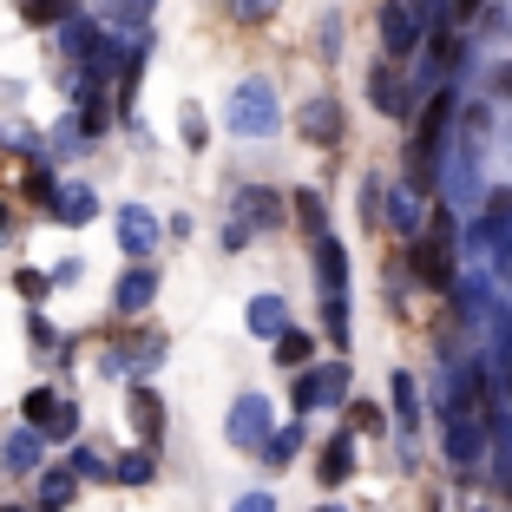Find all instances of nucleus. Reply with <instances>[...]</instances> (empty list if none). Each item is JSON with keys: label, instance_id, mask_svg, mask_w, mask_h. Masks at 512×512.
<instances>
[{"label": "nucleus", "instance_id": "nucleus-1", "mask_svg": "<svg viewBox=\"0 0 512 512\" xmlns=\"http://www.w3.org/2000/svg\"><path fill=\"white\" fill-rule=\"evenodd\" d=\"M276 125H283V106H276L270 79H243L237 99H230V132L237 138H270Z\"/></svg>", "mask_w": 512, "mask_h": 512}, {"label": "nucleus", "instance_id": "nucleus-2", "mask_svg": "<svg viewBox=\"0 0 512 512\" xmlns=\"http://www.w3.org/2000/svg\"><path fill=\"white\" fill-rule=\"evenodd\" d=\"M407 263H414V276H421L427 289H453V283H460V276H453V224H447V217L407 243Z\"/></svg>", "mask_w": 512, "mask_h": 512}, {"label": "nucleus", "instance_id": "nucleus-3", "mask_svg": "<svg viewBox=\"0 0 512 512\" xmlns=\"http://www.w3.org/2000/svg\"><path fill=\"white\" fill-rule=\"evenodd\" d=\"M270 224H283V197L263 191V184L237 191V217L224 224V250H243V243H250V230H270Z\"/></svg>", "mask_w": 512, "mask_h": 512}, {"label": "nucleus", "instance_id": "nucleus-4", "mask_svg": "<svg viewBox=\"0 0 512 512\" xmlns=\"http://www.w3.org/2000/svg\"><path fill=\"white\" fill-rule=\"evenodd\" d=\"M296 407L316 414V407H348V362H316L296 375Z\"/></svg>", "mask_w": 512, "mask_h": 512}, {"label": "nucleus", "instance_id": "nucleus-5", "mask_svg": "<svg viewBox=\"0 0 512 512\" xmlns=\"http://www.w3.org/2000/svg\"><path fill=\"white\" fill-rule=\"evenodd\" d=\"M440 447H447V467H460V480H467L473 467H486V421L480 414H447Z\"/></svg>", "mask_w": 512, "mask_h": 512}, {"label": "nucleus", "instance_id": "nucleus-6", "mask_svg": "<svg viewBox=\"0 0 512 512\" xmlns=\"http://www.w3.org/2000/svg\"><path fill=\"white\" fill-rule=\"evenodd\" d=\"M427 40V20L407 7V0H388L381 7V46H388V60H414Z\"/></svg>", "mask_w": 512, "mask_h": 512}, {"label": "nucleus", "instance_id": "nucleus-7", "mask_svg": "<svg viewBox=\"0 0 512 512\" xmlns=\"http://www.w3.org/2000/svg\"><path fill=\"white\" fill-rule=\"evenodd\" d=\"M270 434H276L270 427V401H263V394H237V407H230V421H224V440L243 447V453H256Z\"/></svg>", "mask_w": 512, "mask_h": 512}, {"label": "nucleus", "instance_id": "nucleus-8", "mask_svg": "<svg viewBox=\"0 0 512 512\" xmlns=\"http://www.w3.org/2000/svg\"><path fill=\"white\" fill-rule=\"evenodd\" d=\"M368 99H375V112H388V119H414V86H407L401 73H394V60H381V66H368Z\"/></svg>", "mask_w": 512, "mask_h": 512}, {"label": "nucleus", "instance_id": "nucleus-9", "mask_svg": "<svg viewBox=\"0 0 512 512\" xmlns=\"http://www.w3.org/2000/svg\"><path fill=\"white\" fill-rule=\"evenodd\" d=\"M440 178H447L453 211H480V165H473V145H460L453 158H440Z\"/></svg>", "mask_w": 512, "mask_h": 512}, {"label": "nucleus", "instance_id": "nucleus-10", "mask_svg": "<svg viewBox=\"0 0 512 512\" xmlns=\"http://www.w3.org/2000/svg\"><path fill=\"white\" fill-rule=\"evenodd\" d=\"M296 125H302V138L309 145H342V99H329V92H316V99H302V112H296Z\"/></svg>", "mask_w": 512, "mask_h": 512}, {"label": "nucleus", "instance_id": "nucleus-11", "mask_svg": "<svg viewBox=\"0 0 512 512\" xmlns=\"http://www.w3.org/2000/svg\"><path fill=\"white\" fill-rule=\"evenodd\" d=\"M381 224L394 230V237H421V224H427V197H421V184H401V191H388V204H381Z\"/></svg>", "mask_w": 512, "mask_h": 512}, {"label": "nucleus", "instance_id": "nucleus-12", "mask_svg": "<svg viewBox=\"0 0 512 512\" xmlns=\"http://www.w3.org/2000/svg\"><path fill=\"white\" fill-rule=\"evenodd\" d=\"M151 302H158V270H151V263H132V270L119 276V289H112V309H119V316H145Z\"/></svg>", "mask_w": 512, "mask_h": 512}, {"label": "nucleus", "instance_id": "nucleus-13", "mask_svg": "<svg viewBox=\"0 0 512 512\" xmlns=\"http://www.w3.org/2000/svg\"><path fill=\"white\" fill-rule=\"evenodd\" d=\"M158 237H165V224H158L145 204H125V211H119V243H125V256H138V263H145V256L158 250Z\"/></svg>", "mask_w": 512, "mask_h": 512}, {"label": "nucleus", "instance_id": "nucleus-14", "mask_svg": "<svg viewBox=\"0 0 512 512\" xmlns=\"http://www.w3.org/2000/svg\"><path fill=\"white\" fill-rule=\"evenodd\" d=\"M46 217H53V224H66V230L92 224V217H99V191H86V184H60V191H53V204H46Z\"/></svg>", "mask_w": 512, "mask_h": 512}, {"label": "nucleus", "instance_id": "nucleus-15", "mask_svg": "<svg viewBox=\"0 0 512 512\" xmlns=\"http://www.w3.org/2000/svg\"><path fill=\"white\" fill-rule=\"evenodd\" d=\"M316 283H322V296H342L348 289V250H342V237H329V230L316 237Z\"/></svg>", "mask_w": 512, "mask_h": 512}, {"label": "nucleus", "instance_id": "nucleus-16", "mask_svg": "<svg viewBox=\"0 0 512 512\" xmlns=\"http://www.w3.org/2000/svg\"><path fill=\"white\" fill-rule=\"evenodd\" d=\"M125 414H132V434L145 440V447H158V434H165V401H158V394H151L145 381L132 388V401H125Z\"/></svg>", "mask_w": 512, "mask_h": 512}, {"label": "nucleus", "instance_id": "nucleus-17", "mask_svg": "<svg viewBox=\"0 0 512 512\" xmlns=\"http://www.w3.org/2000/svg\"><path fill=\"white\" fill-rule=\"evenodd\" d=\"M243 329H250L256 342H276V335L289 329V302H283V296H250V309H243Z\"/></svg>", "mask_w": 512, "mask_h": 512}, {"label": "nucleus", "instance_id": "nucleus-18", "mask_svg": "<svg viewBox=\"0 0 512 512\" xmlns=\"http://www.w3.org/2000/svg\"><path fill=\"white\" fill-rule=\"evenodd\" d=\"M40 460H46V440L33 427H14V434L0 440V467L7 473H40Z\"/></svg>", "mask_w": 512, "mask_h": 512}, {"label": "nucleus", "instance_id": "nucleus-19", "mask_svg": "<svg viewBox=\"0 0 512 512\" xmlns=\"http://www.w3.org/2000/svg\"><path fill=\"white\" fill-rule=\"evenodd\" d=\"M348 473H355V434H335L329 447H322V460H316V480L322 486H342Z\"/></svg>", "mask_w": 512, "mask_h": 512}, {"label": "nucleus", "instance_id": "nucleus-20", "mask_svg": "<svg viewBox=\"0 0 512 512\" xmlns=\"http://www.w3.org/2000/svg\"><path fill=\"white\" fill-rule=\"evenodd\" d=\"M99 33H106V20H86V14L60 20V53H66V60H86L92 46H99Z\"/></svg>", "mask_w": 512, "mask_h": 512}, {"label": "nucleus", "instance_id": "nucleus-21", "mask_svg": "<svg viewBox=\"0 0 512 512\" xmlns=\"http://www.w3.org/2000/svg\"><path fill=\"white\" fill-rule=\"evenodd\" d=\"M73 493H79V473L73 467H46L40 473V512H66V506H73Z\"/></svg>", "mask_w": 512, "mask_h": 512}, {"label": "nucleus", "instance_id": "nucleus-22", "mask_svg": "<svg viewBox=\"0 0 512 512\" xmlns=\"http://www.w3.org/2000/svg\"><path fill=\"white\" fill-rule=\"evenodd\" d=\"M112 480L119 486H151L158 480V447H132L125 460H112Z\"/></svg>", "mask_w": 512, "mask_h": 512}, {"label": "nucleus", "instance_id": "nucleus-23", "mask_svg": "<svg viewBox=\"0 0 512 512\" xmlns=\"http://www.w3.org/2000/svg\"><path fill=\"white\" fill-rule=\"evenodd\" d=\"M276 362H283L289 375H302V368L316 362V335H302V329H283V335H276Z\"/></svg>", "mask_w": 512, "mask_h": 512}, {"label": "nucleus", "instance_id": "nucleus-24", "mask_svg": "<svg viewBox=\"0 0 512 512\" xmlns=\"http://www.w3.org/2000/svg\"><path fill=\"white\" fill-rule=\"evenodd\" d=\"M394 421H401V434H414L421 427V388H414V375H394Z\"/></svg>", "mask_w": 512, "mask_h": 512}, {"label": "nucleus", "instance_id": "nucleus-25", "mask_svg": "<svg viewBox=\"0 0 512 512\" xmlns=\"http://www.w3.org/2000/svg\"><path fill=\"white\" fill-rule=\"evenodd\" d=\"M151 7L158 0H99V20L106 27H151Z\"/></svg>", "mask_w": 512, "mask_h": 512}, {"label": "nucleus", "instance_id": "nucleus-26", "mask_svg": "<svg viewBox=\"0 0 512 512\" xmlns=\"http://www.w3.org/2000/svg\"><path fill=\"white\" fill-rule=\"evenodd\" d=\"M145 60H151V33H132V40H125V60H119V92H125V99L138 92V73H145Z\"/></svg>", "mask_w": 512, "mask_h": 512}, {"label": "nucleus", "instance_id": "nucleus-27", "mask_svg": "<svg viewBox=\"0 0 512 512\" xmlns=\"http://www.w3.org/2000/svg\"><path fill=\"white\" fill-rule=\"evenodd\" d=\"M289 204H296V224L309 230V237H322V230H329V204H322V191H296Z\"/></svg>", "mask_w": 512, "mask_h": 512}, {"label": "nucleus", "instance_id": "nucleus-28", "mask_svg": "<svg viewBox=\"0 0 512 512\" xmlns=\"http://www.w3.org/2000/svg\"><path fill=\"white\" fill-rule=\"evenodd\" d=\"M33 434H40V440H79V407H73V401H60L40 427H33Z\"/></svg>", "mask_w": 512, "mask_h": 512}, {"label": "nucleus", "instance_id": "nucleus-29", "mask_svg": "<svg viewBox=\"0 0 512 512\" xmlns=\"http://www.w3.org/2000/svg\"><path fill=\"white\" fill-rule=\"evenodd\" d=\"M296 453H302V427H276V434L263 440V460H270V467H289Z\"/></svg>", "mask_w": 512, "mask_h": 512}, {"label": "nucleus", "instance_id": "nucleus-30", "mask_svg": "<svg viewBox=\"0 0 512 512\" xmlns=\"http://www.w3.org/2000/svg\"><path fill=\"white\" fill-rule=\"evenodd\" d=\"M20 14H27L33 27H60V20H73V14H79V0H27Z\"/></svg>", "mask_w": 512, "mask_h": 512}, {"label": "nucleus", "instance_id": "nucleus-31", "mask_svg": "<svg viewBox=\"0 0 512 512\" xmlns=\"http://www.w3.org/2000/svg\"><path fill=\"white\" fill-rule=\"evenodd\" d=\"M73 473H79V486L86 480H112V460L99 447H73Z\"/></svg>", "mask_w": 512, "mask_h": 512}, {"label": "nucleus", "instance_id": "nucleus-32", "mask_svg": "<svg viewBox=\"0 0 512 512\" xmlns=\"http://www.w3.org/2000/svg\"><path fill=\"white\" fill-rule=\"evenodd\" d=\"M322 329H329V342H348V289L322 296Z\"/></svg>", "mask_w": 512, "mask_h": 512}, {"label": "nucleus", "instance_id": "nucleus-33", "mask_svg": "<svg viewBox=\"0 0 512 512\" xmlns=\"http://www.w3.org/2000/svg\"><path fill=\"white\" fill-rule=\"evenodd\" d=\"M46 145H53V151H46V158H73V151L86 145V132H79V119H60V125H53V138H46Z\"/></svg>", "mask_w": 512, "mask_h": 512}, {"label": "nucleus", "instance_id": "nucleus-34", "mask_svg": "<svg viewBox=\"0 0 512 512\" xmlns=\"http://www.w3.org/2000/svg\"><path fill=\"white\" fill-rule=\"evenodd\" d=\"M178 132H184V145H191V151H204V138H211V125H204V112H197L191 99H184V112H178Z\"/></svg>", "mask_w": 512, "mask_h": 512}, {"label": "nucleus", "instance_id": "nucleus-35", "mask_svg": "<svg viewBox=\"0 0 512 512\" xmlns=\"http://www.w3.org/2000/svg\"><path fill=\"white\" fill-rule=\"evenodd\" d=\"M348 427H362V434H381V407H375V401H348Z\"/></svg>", "mask_w": 512, "mask_h": 512}, {"label": "nucleus", "instance_id": "nucleus-36", "mask_svg": "<svg viewBox=\"0 0 512 512\" xmlns=\"http://www.w3.org/2000/svg\"><path fill=\"white\" fill-rule=\"evenodd\" d=\"M53 407H60V394H46V388H33V394H27V407H20V414H27V427H40L46 414H53Z\"/></svg>", "mask_w": 512, "mask_h": 512}, {"label": "nucleus", "instance_id": "nucleus-37", "mask_svg": "<svg viewBox=\"0 0 512 512\" xmlns=\"http://www.w3.org/2000/svg\"><path fill=\"white\" fill-rule=\"evenodd\" d=\"M276 7H283V0H230V14H237V20H270Z\"/></svg>", "mask_w": 512, "mask_h": 512}, {"label": "nucleus", "instance_id": "nucleus-38", "mask_svg": "<svg viewBox=\"0 0 512 512\" xmlns=\"http://www.w3.org/2000/svg\"><path fill=\"white\" fill-rule=\"evenodd\" d=\"M381 204H388V191H381V178H362V217H368V224L381 217Z\"/></svg>", "mask_w": 512, "mask_h": 512}, {"label": "nucleus", "instance_id": "nucleus-39", "mask_svg": "<svg viewBox=\"0 0 512 512\" xmlns=\"http://www.w3.org/2000/svg\"><path fill=\"white\" fill-rule=\"evenodd\" d=\"M493 486H499V493H512V440L493 453Z\"/></svg>", "mask_w": 512, "mask_h": 512}, {"label": "nucleus", "instance_id": "nucleus-40", "mask_svg": "<svg viewBox=\"0 0 512 512\" xmlns=\"http://www.w3.org/2000/svg\"><path fill=\"white\" fill-rule=\"evenodd\" d=\"M27 335H33V348H60V335H53L46 316H27Z\"/></svg>", "mask_w": 512, "mask_h": 512}, {"label": "nucleus", "instance_id": "nucleus-41", "mask_svg": "<svg viewBox=\"0 0 512 512\" xmlns=\"http://www.w3.org/2000/svg\"><path fill=\"white\" fill-rule=\"evenodd\" d=\"M14 289H20L27 302H40V296H46V276H40V270H20V276H14Z\"/></svg>", "mask_w": 512, "mask_h": 512}, {"label": "nucleus", "instance_id": "nucleus-42", "mask_svg": "<svg viewBox=\"0 0 512 512\" xmlns=\"http://www.w3.org/2000/svg\"><path fill=\"white\" fill-rule=\"evenodd\" d=\"M230 512H276V499H270V493H243Z\"/></svg>", "mask_w": 512, "mask_h": 512}, {"label": "nucleus", "instance_id": "nucleus-43", "mask_svg": "<svg viewBox=\"0 0 512 512\" xmlns=\"http://www.w3.org/2000/svg\"><path fill=\"white\" fill-rule=\"evenodd\" d=\"M493 92H512V66H499V79H493Z\"/></svg>", "mask_w": 512, "mask_h": 512}, {"label": "nucleus", "instance_id": "nucleus-44", "mask_svg": "<svg viewBox=\"0 0 512 512\" xmlns=\"http://www.w3.org/2000/svg\"><path fill=\"white\" fill-rule=\"evenodd\" d=\"M453 14H480V0H453Z\"/></svg>", "mask_w": 512, "mask_h": 512}, {"label": "nucleus", "instance_id": "nucleus-45", "mask_svg": "<svg viewBox=\"0 0 512 512\" xmlns=\"http://www.w3.org/2000/svg\"><path fill=\"white\" fill-rule=\"evenodd\" d=\"M0 237H7V197H0Z\"/></svg>", "mask_w": 512, "mask_h": 512}, {"label": "nucleus", "instance_id": "nucleus-46", "mask_svg": "<svg viewBox=\"0 0 512 512\" xmlns=\"http://www.w3.org/2000/svg\"><path fill=\"white\" fill-rule=\"evenodd\" d=\"M316 512H342V506H316Z\"/></svg>", "mask_w": 512, "mask_h": 512}, {"label": "nucleus", "instance_id": "nucleus-47", "mask_svg": "<svg viewBox=\"0 0 512 512\" xmlns=\"http://www.w3.org/2000/svg\"><path fill=\"white\" fill-rule=\"evenodd\" d=\"M0 512H20V506H0Z\"/></svg>", "mask_w": 512, "mask_h": 512}]
</instances>
